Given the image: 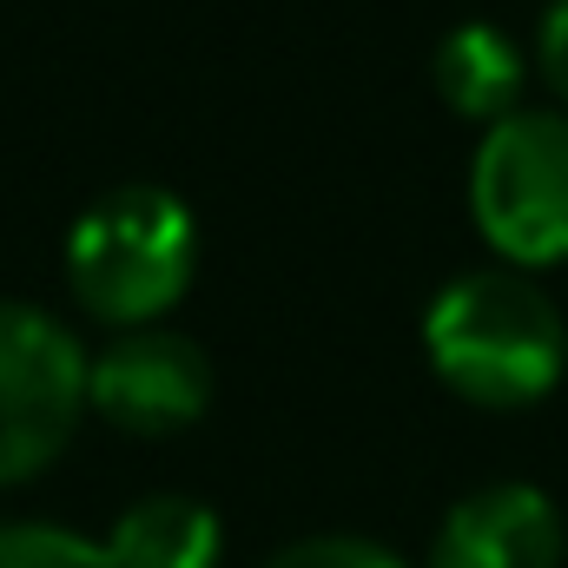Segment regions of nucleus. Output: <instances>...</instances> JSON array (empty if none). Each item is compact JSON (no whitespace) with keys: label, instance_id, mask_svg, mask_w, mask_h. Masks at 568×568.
<instances>
[{"label":"nucleus","instance_id":"f257e3e1","mask_svg":"<svg viewBox=\"0 0 568 568\" xmlns=\"http://www.w3.org/2000/svg\"><path fill=\"white\" fill-rule=\"evenodd\" d=\"M424 351L436 377L483 410L542 404L568 371V324L556 297L516 265L463 272L429 297Z\"/></svg>","mask_w":568,"mask_h":568},{"label":"nucleus","instance_id":"f03ea898","mask_svg":"<svg viewBox=\"0 0 568 568\" xmlns=\"http://www.w3.org/2000/svg\"><path fill=\"white\" fill-rule=\"evenodd\" d=\"M192 252H199V225L172 192L120 185L80 212L67 239V284L80 311H93L100 324L140 331L185 297Z\"/></svg>","mask_w":568,"mask_h":568},{"label":"nucleus","instance_id":"7ed1b4c3","mask_svg":"<svg viewBox=\"0 0 568 568\" xmlns=\"http://www.w3.org/2000/svg\"><path fill=\"white\" fill-rule=\"evenodd\" d=\"M469 219L516 272L568 265V113L523 106L483 126L469 159Z\"/></svg>","mask_w":568,"mask_h":568},{"label":"nucleus","instance_id":"20e7f679","mask_svg":"<svg viewBox=\"0 0 568 568\" xmlns=\"http://www.w3.org/2000/svg\"><path fill=\"white\" fill-rule=\"evenodd\" d=\"M87 371L93 357L60 317L33 304H0V489L40 476L73 443L87 410Z\"/></svg>","mask_w":568,"mask_h":568},{"label":"nucleus","instance_id":"39448f33","mask_svg":"<svg viewBox=\"0 0 568 568\" xmlns=\"http://www.w3.org/2000/svg\"><path fill=\"white\" fill-rule=\"evenodd\" d=\"M87 404L113 429L133 436H172V429L199 424L212 404V364L192 337L140 324L126 337H113L93 371H87Z\"/></svg>","mask_w":568,"mask_h":568},{"label":"nucleus","instance_id":"423d86ee","mask_svg":"<svg viewBox=\"0 0 568 568\" xmlns=\"http://www.w3.org/2000/svg\"><path fill=\"white\" fill-rule=\"evenodd\" d=\"M429 568H562V516L529 483H489L443 516Z\"/></svg>","mask_w":568,"mask_h":568},{"label":"nucleus","instance_id":"0eeeda50","mask_svg":"<svg viewBox=\"0 0 568 568\" xmlns=\"http://www.w3.org/2000/svg\"><path fill=\"white\" fill-rule=\"evenodd\" d=\"M523 87H529V60L523 47L489 27V20H469L456 33H443L436 47V93L456 120H476V126H496L509 113H523Z\"/></svg>","mask_w":568,"mask_h":568},{"label":"nucleus","instance_id":"6e6552de","mask_svg":"<svg viewBox=\"0 0 568 568\" xmlns=\"http://www.w3.org/2000/svg\"><path fill=\"white\" fill-rule=\"evenodd\" d=\"M113 568H219V516L192 496H145L133 503L113 536H106Z\"/></svg>","mask_w":568,"mask_h":568},{"label":"nucleus","instance_id":"1a4fd4ad","mask_svg":"<svg viewBox=\"0 0 568 568\" xmlns=\"http://www.w3.org/2000/svg\"><path fill=\"white\" fill-rule=\"evenodd\" d=\"M0 568H113L106 542H87L53 523H0Z\"/></svg>","mask_w":568,"mask_h":568},{"label":"nucleus","instance_id":"9d476101","mask_svg":"<svg viewBox=\"0 0 568 568\" xmlns=\"http://www.w3.org/2000/svg\"><path fill=\"white\" fill-rule=\"evenodd\" d=\"M265 568H404V562L384 542H364V536H311V542L278 549Z\"/></svg>","mask_w":568,"mask_h":568},{"label":"nucleus","instance_id":"9b49d317","mask_svg":"<svg viewBox=\"0 0 568 568\" xmlns=\"http://www.w3.org/2000/svg\"><path fill=\"white\" fill-rule=\"evenodd\" d=\"M536 60H542V80L556 87V100L568 113V0H549L542 33H536Z\"/></svg>","mask_w":568,"mask_h":568}]
</instances>
